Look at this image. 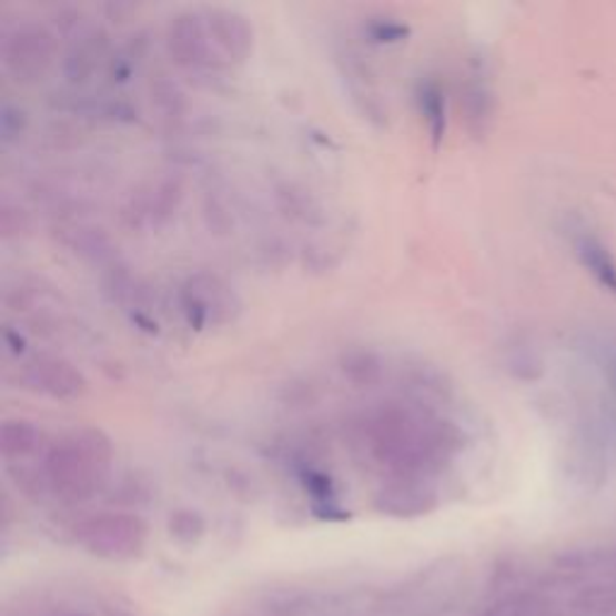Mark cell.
<instances>
[{"label": "cell", "mask_w": 616, "mask_h": 616, "mask_svg": "<svg viewBox=\"0 0 616 616\" xmlns=\"http://www.w3.org/2000/svg\"><path fill=\"white\" fill-rule=\"evenodd\" d=\"M576 255L580 265L590 272L602 290L616 294V257L605 243L593 234H580L576 239Z\"/></svg>", "instance_id": "e0dca14e"}, {"label": "cell", "mask_w": 616, "mask_h": 616, "mask_svg": "<svg viewBox=\"0 0 616 616\" xmlns=\"http://www.w3.org/2000/svg\"><path fill=\"white\" fill-rule=\"evenodd\" d=\"M0 59L6 73L20 84H34L47 78L55 63V34L47 24H12L0 39Z\"/></svg>", "instance_id": "277c9868"}, {"label": "cell", "mask_w": 616, "mask_h": 616, "mask_svg": "<svg viewBox=\"0 0 616 616\" xmlns=\"http://www.w3.org/2000/svg\"><path fill=\"white\" fill-rule=\"evenodd\" d=\"M272 195H275V205H277L280 214L290 222L316 226L325 220L319 198L313 195L306 185H301L299 181H292V179L277 181L275 185H272Z\"/></svg>", "instance_id": "9a60e30c"}, {"label": "cell", "mask_w": 616, "mask_h": 616, "mask_svg": "<svg viewBox=\"0 0 616 616\" xmlns=\"http://www.w3.org/2000/svg\"><path fill=\"white\" fill-rule=\"evenodd\" d=\"M75 539L94 556L121 562L145 549L148 525L133 513H94L75 525Z\"/></svg>", "instance_id": "3957f363"}, {"label": "cell", "mask_w": 616, "mask_h": 616, "mask_svg": "<svg viewBox=\"0 0 616 616\" xmlns=\"http://www.w3.org/2000/svg\"><path fill=\"white\" fill-rule=\"evenodd\" d=\"M461 109L469 133L484 135L489 131L494 119V92L484 78H472L465 82V88L461 90Z\"/></svg>", "instance_id": "ac0fdd59"}, {"label": "cell", "mask_w": 616, "mask_h": 616, "mask_svg": "<svg viewBox=\"0 0 616 616\" xmlns=\"http://www.w3.org/2000/svg\"><path fill=\"white\" fill-rule=\"evenodd\" d=\"M169 533L181 544H193L205 535L203 515L191 508H179L169 515Z\"/></svg>", "instance_id": "cb8c5ba5"}, {"label": "cell", "mask_w": 616, "mask_h": 616, "mask_svg": "<svg viewBox=\"0 0 616 616\" xmlns=\"http://www.w3.org/2000/svg\"><path fill=\"white\" fill-rule=\"evenodd\" d=\"M340 374L354 388H376L385 376L383 356L371 347H350L340 354Z\"/></svg>", "instance_id": "2e32d148"}, {"label": "cell", "mask_w": 616, "mask_h": 616, "mask_svg": "<svg viewBox=\"0 0 616 616\" xmlns=\"http://www.w3.org/2000/svg\"><path fill=\"white\" fill-rule=\"evenodd\" d=\"M436 504L438 494L426 477L393 475L374 494L376 511L391 518H420V515L432 513Z\"/></svg>", "instance_id": "30bf717a"}, {"label": "cell", "mask_w": 616, "mask_h": 616, "mask_svg": "<svg viewBox=\"0 0 616 616\" xmlns=\"http://www.w3.org/2000/svg\"><path fill=\"white\" fill-rule=\"evenodd\" d=\"M337 65L356 111L376 125H383L388 121V109H385L383 99L374 84V75H371V70L364 65L362 55L354 49H342L337 53Z\"/></svg>", "instance_id": "8fae6325"}, {"label": "cell", "mask_w": 616, "mask_h": 616, "mask_svg": "<svg viewBox=\"0 0 616 616\" xmlns=\"http://www.w3.org/2000/svg\"><path fill=\"white\" fill-rule=\"evenodd\" d=\"M27 232H30L27 212L12 203H3V208H0V234H3V239H22L27 236Z\"/></svg>", "instance_id": "83f0119b"}, {"label": "cell", "mask_w": 616, "mask_h": 616, "mask_svg": "<svg viewBox=\"0 0 616 616\" xmlns=\"http://www.w3.org/2000/svg\"><path fill=\"white\" fill-rule=\"evenodd\" d=\"M360 438L371 457L393 475L428 477L451 461L443 457L428 436L426 414L407 405L388 403L364 414Z\"/></svg>", "instance_id": "6da1fadb"}, {"label": "cell", "mask_w": 616, "mask_h": 616, "mask_svg": "<svg viewBox=\"0 0 616 616\" xmlns=\"http://www.w3.org/2000/svg\"><path fill=\"white\" fill-rule=\"evenodd\" d=\"M179 304L183 319L195 331H203V327L210 325H232L243 309L234 286L220 275H214V272H195V275L185 280L179 292Z\"/></svg>", "instance_id": "5b68a950"}, {"label": "cell", "mask_w": 616, "mask_h": 616, "mask_svg": "<svg viewBox=\"0 0 616 616\" xmlns=\"http://www.w3.org/2000/svg\"><path fill=\"white\" fill-rule=\"evenodd\" d=\"M164 49L171 63L191 75H212L226 68L212 51L200 10H183L169 20Z\"/></svg>", "instance_id": "8992f818"}, {"label": "cell", "mask_w": 616, "mask_h": 616, "mask_svg": "<svg viewBox=\"0 0 616 616\" xmlns=\"http://www.w3.org/2000/svg\"><path fill=\"white\" fill-rule=\"evenodd\" d=\"M364 32L368 34L371 41H376V44H400V41H405L410 37V27L393 18H374L366 22Z\"/></svg>", "instance_id": "4316f807"}, {"label": "cell", "mask_w": 616, "mask_h": 616, "mask_svg": "<svg viewBox=\"0 0 616 616\" xmlns=\"http://www.w3.org/2000/svg\"><path fill=\"white\" fill-rule=\"evenodd\" d=\"M109 37L102 27H84L80 34L70 39V49L63 59V75L70 84H84L94 73L99 63L107 55Z\"/></svg>", "instance_id": "7c38bea8"}, {"label": "cell", "mask_w": 616, "mask_h": 616, "mask_svg": "<svg viewBox=\"0 0 616 616\" xmlns=\"http://www.w3.org/2000/svg\"><path fill=\"white\" fill-rule=\"evenodd\" d=\"M49 446L47 434L30 420H6L0 426V453L8 465L32 463L37 455H44Z\"/></svg>", "instance_id": "5bb4252c"}, {"label": "cell", "mask_w": 616, "mask_h": 616, "mask_svg": "<svg viewBox=\"0 0 616 616\" xmlns=\"http://www.w3.org/2000/svg\"><path fill=\"white\" fill-rule=\"evenodd\" d=\"M562 566L578 578H597L616 583V547L576 552L562 558Z\"/></svg>", "instance_id": "d6986e66"}, {"label": "cell", "mask_w": 616, "mask_h": 616, "mask_svg": "<svg viewBox=\"0 0 616 616\" xmlns=\"http://www.w3.org/2000/svg\"><path fill=\"white\" fill-rule=\"evenodd\" d=\"M405 391L414 400H443L451 393V385L436 366L417 364L405 368Z\"/></svg>", "instance_id": "7402d4cb"}, {"label": "cell", "mask_w": 616, "mask_h": 616, "mask_svg": "<svg viewBox=\"0 0 616 616\" xmlns=\"http://www.w3.org/2000/svg\"><path fill=\"white\" fill-rule=\"evenodd\" d=\"M183 203V183L179 176H160L142 183L123 205V222L133 232H152L174 220Z\"/></svg>", "instance_id": "52a82bcc"}, {"label": "cell", "mask_w": 616, "mask_h": 616, "mask_svg": "<svg viewBox=\"0 0 616 616\" xmlns=\"http://www.w3.org/2000/svg\"><path fill=\"white\" fill-rule=\"evenodd\" d=\"M55 239H59L70 253L80 255L82 261L111 265L113 257H117V253H113V243L104 229L88 222L65 220L61 224H55Z\"/></svg>", "instance_id": "4fadbf2b"}, {"label": "cell", "mask_w": 616, "mask_h": 616, "mask_svg": "<svg viewBox=\"0 0 616 616\" xmlns=\"http://www.w3.org/2000/svg\"><path fill=\"white\" fill-rule=\"evenodd\" d=\"M417 107L426 121L428 135H432L434 145H438L443 135H446V102H443V92L434 80L420 82Z\"/></svg>", "instance_id": "44dd1931"}, {"label": "cell", "mask_w": 616, "mask_h": 616, "mask_svg": "<svg viewBox=\"0 0 616 616\" xmlns=\"http://www.w3.org/2000/svg\"><path fill=\"white\" fill-rule=\"evenodd\" d=\"M200 16H203L212 51L218 53V59L226 68L243 65L251 59L255 49V30L243 12L234 8L208 6L200 10Z\"/></svg>", "instance_id": "9c48e42d"}, {"label": "cell", "mask_w": 616, "mask_h": 616, "mask_svg": "<svg viewBox=\"0 0 616 616\" xmlns=\"http://www.w3.org/2000/svg\"><path fill=\"white\" fill-rule=\"evenodd\" d=\"M150 99H152V107L156 109V113H160L166 123H171V125L185 123L189 102H185V94L179 88V82L169 80L166 75H160L150 84Z\"/></svg>", "instance_id": "ffe728a7"}, {"label": "cell", "mask_w": 616, "mask_h": 616, "mask_svg": "<svg viewBox=\"0 0 616 616\" xmlns=\"http://www.w3.org/2000/svg\"><path fill=\"white\" fill-rule=\"evenodd\" d=\"M27 128H30L27 111L12 102H3V107H0V140H3L6 145H16V142L24 138Z\"/></svg>", "instance_id": "484cf974"}, {"label": "cell", "mask_w": 616, "mask_h": 616, "mask_svg": "<svg viewBox=\"0 0 616 616\" xmlns=\"http://www.w3.org/2000/svg\"><path fill=\"white\" fill-rule=\"evenodd\" d=\"M142 53H145V39H142L140 34L133 37L131 41H125V44L121 47V51L113 53V59L109 63L111 78L117 80V82H125L128 78H131V73L135 70Z\"/></svg>", "instance_id": "d4e9b609"}, {"label": "cell", "mask_w": 616, "mask_h": 616, "mask_svg": "<svg viewBox=\"0 0 616 616\" xmlns=\"http://www.w3.org/2000/svg\"><path fill=\"white\" fill-rule=\"evenodd\" d=\"M203 218L212 234H229L234 229V203L224 189H210L203 200Z\"/></svg>", "instance_id": "603a6c76"}, {"label": "cell", "mask_w": 616, "mask_h": 616, "mask_svg": "<svg viewBox=\"0 0 616 616\" xmlns=\"http://www.w3.org/2000/svg\"><path fill=\"white\" fill-rule=\"evenodd\" d=\"M22 388L49 400H78L88 393V378L82 371L55 354H34L20 366Z\"/></svg>", "instance_id": "ba28073f"}, {"label": "cell", "mask_w": 616, "mask_h": 616, "mask_svg": "<svg viewBox=\"0 0 616 616\" xmlns=\"http://www.w3.org/2000/svg\"><path fill=\"white\" fill-rule=\"evenodd\" d=\"M113 463V443L97 426H78L55 438L41 455L49 496L61 504H82L107 486Z\"/></svg>", "instance_id": "7a4b0ae2"}]
</instances>
